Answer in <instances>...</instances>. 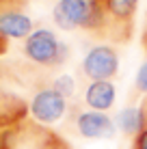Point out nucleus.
<instances>
[{"instance_id":"ddd939ff","label":"nucleus","mask_w":147,"mask_h":149,"mask_svg":"<svg viewBox=\"0 0 147 149\" xmlns=\"http://www.w3.org/2000/svg\"><path fill=\"white\" fill-rule=\"evenodd\" d=\"M28 0H0V15L9 11H20L22 7H26Z\"/></svg>"},{"instance_id":"39448f33","label":"nucleus","mask_w":147,"mask_h":149,"mask_svg":"<svg viewBox=\"0 0 147 149\" xmlns=\"http://www.w3.org/2000/svg\"><path fill=\"white\" fill-rule=\"evenodd\" d=\"M28 112L37 123L52 125V123H56L65 117V112H67V100L61 93H56L52 86H45V89H39L33 95V100L28 104Z\"/></svg>"},{"instance_id":"6e6552de","label":"nucleus","mask_w":147,"mask_h":149,"mask_svg":"<svg viewBox=\"0 0 147 149\" xmlns=\"http://www.w3.org/2000/svg\"><path fill=\"white\" fill-rule=\"evenodd\" d=\"M33 30L35 24L24 11H9L0 15V35L4 39H26Z\"/></svg>"},{"instance_id":"f257e3e1","label":"nucleus","mask_w":147,"mask_h":149,"mask_svg":"<svg viewBox=\"0 0 147 149\" xmlns=\"http://www.w3.org/2000/svg\"><path fill=\"white\" fill-rule=\"evenodd\" d=\"M102 17L98 39L123 43L130 39L134 28V15L139 9V0H95Z\"/></svg>"},{"instance_id":"f8f14e48","label":"nucleus","mask_w":147,"mask_h":149,"mask_svg":"<svg viewBox=\"0 0 147 149\" xmlns=\"http://www.w3.org/2000/svg\"><path fill=\"white\" fill-rule=\"evenodd\" d=\"M134 84H136V89H139L141 93H145V95H147V61L139 67V71H136V80H134Z\"/></svg>"},{"instance_id":"1a4fd4ad","label":"nucleus","mask_w":147,"mask_h":149,"mask_svg":"<svg viewBox=\"0 0 147 149\" xmlns=\"http://www.w3.org/2000/svg\"><path fill=\"white\" fill-rule=\"evenodd\" d=\"M115 125H117V130H121L123 134H134L136 136L141 130H143L139 108H123L117 117H115Z\"/></svg>"},{"instance_id":"f3484780","label":"nucleus","mask_w":147,"mask_h":149,"mask_svg":"<svg viewBox=\"0 0 147 149\" xmlns=\"http://www.w3.org/2000/svg\"><path fill=\"white\" fill-rule=\"evenodd\" d=\"M7 48H9V39H4L2 35H0V56L7 52Z\"/></svg>"},{"instance_id":"f03ea898","label":"nucleus","mask_w":147,"mask_h":149,"mask_svg":"<svg viewBox=\"0 0 147 149\" xmlns=\"http://www.w3.org/2000/svg\"><path fill=\"white\" fill-rule=\"evenodd\" d=\"M52 17L56 26L63 30L84 28L95 37L102 26V17H100L95 0H59L52 7Z\"/></svg>"},{"instance_id":"9b49d317","label":"nucleus","mask_w":147,"mask_h":149,"mask_svg":"<svg viewBox=\"0 0 147 149\" xmlns=\"http://www.w3.org/2000/svg\"><path fill=\"white\" fill-rule=\"evenodd\" d=\"M52 89L56 91V93H61V95L65 97V100H67V97H72V95H74V91H76L74 78H72V76H59V78L54 80Z\"/></svg>"},{"instance_id":"423d86ee","label":"nucleus","mask_w":147,"mask_h":149,"mask_svg":"<svg viewBox=\"0 0 147 149\" xmlns=\"http://www.w3.org/2000/svg\"><path fill=\"white\" fill-rule=\"evenodd\" d=\"M76 127H78V134L84 138H110L115 136V119H110L106 112H98V110H87L80 112L76 117Z\"/></svg>"},{"instance_id":"9d476101","label":"nucleus","mask_w":147,"mask_h":149,"mask_svg":"<svg viewBox=\"0 0 147 149\" xmlns=\"http://www.w3.org/2000/svg\"><path fill=\"white\" fill-rule=\"evenodd\" d=\"M33 149H69V145L52 130H37Z\"/></svg>"},{"instance_id":"0eeeda50","label":"nucleus","mask_w":147,"mask_h":149,"mask_svg":"<svg viewBox=\"0 0 147 149\" xmlns=\"http://www.w3.org/2000/svg\"><path fill=\"white\" fill-rule=\"evenodd\" d=\"M115 97H117V89L110 80H95L89 82V86L84 89V102L91 110H110L115 104Z\"/></svg>"},{"instance_id":"20e7f679","label":"nucleus","mask_w":147,"mask_h":149,"mask_svg":"<svg viewBox=\"0 0 147 149\" xmlns=\"http://www.w3.org/2000/svg\"><path fill=\"white\" fill-rule=\"evenodd\" d=\"M119 71V54L113 45H93L82 58V74L95 80H110Z\"/></svg>"},{"instance_id":"7ed1b4c3","label":"nucleus","mask_w":147,"mask_h":149,"mask_svg":"<svg viewBox=\"0 0 147 149\" xmlns=\"http://www.w3.org/2000/svg\"><path fill=\"white\" fill-rule=\"evenodd\" d=\"M24 54L30 63L39 65V67H56V65H63L67 61L69 48L52 30L35 28L24 39Z\"/></svg>"},{"instance_id":"2eb2a0df","label":"nucleus","mask_w":147,"mask_h":149,"mask_svg":"<svg viewBox=\"0 0 147 149\" xmlns=\"http://www.w3.org/2000/svg\"><path fill=\"white\" fill-rule=\"evenodd\" d=\"M132 149H147V127H145V130H141L139 134L134 136Z\"/></svg>"},{"instance_id":"4468645a","label":"nucleus","mask_w":147,"mask_h":149,"mask_svg":"<svg viewBox=\"0 0 147 149\" xmlns=\"http://www.w3.org/2000/svg\"><path fill=\"white\" fill-rule=\"evenodd\" d=\"M0 149H13L11 130H9V125H4L2 121H0Z\"/></svg>"},{"instance_id":"dca6fc26","label":"nucleus","mask_w":147,"mask_h":149,"mask_svg":"<svg viewBox=\"0 0 147 149\" xmlns=\"http://www.w3.org/2000/svg\"><path fill=\"white\" fill-rule=\"evenodd\" d=\"M139 115H141V125H143V130L147 127V95L143 97V102H141L139 106Z\"/></svg>"},{"instance_id":"a211bd4d","label":"nucleus","mask_w":147,"mask_h":149,"mask_svg":"<svg viewBox=\"0 0 147 149\" xmlns=\"http://www.w3.org/2000/svg\"><path fill=\"white\" fill-rule=\"evenodd\" d=\"M143 48L147 50V28H145V33H143Z\"/></svg>"}]
</instances>
